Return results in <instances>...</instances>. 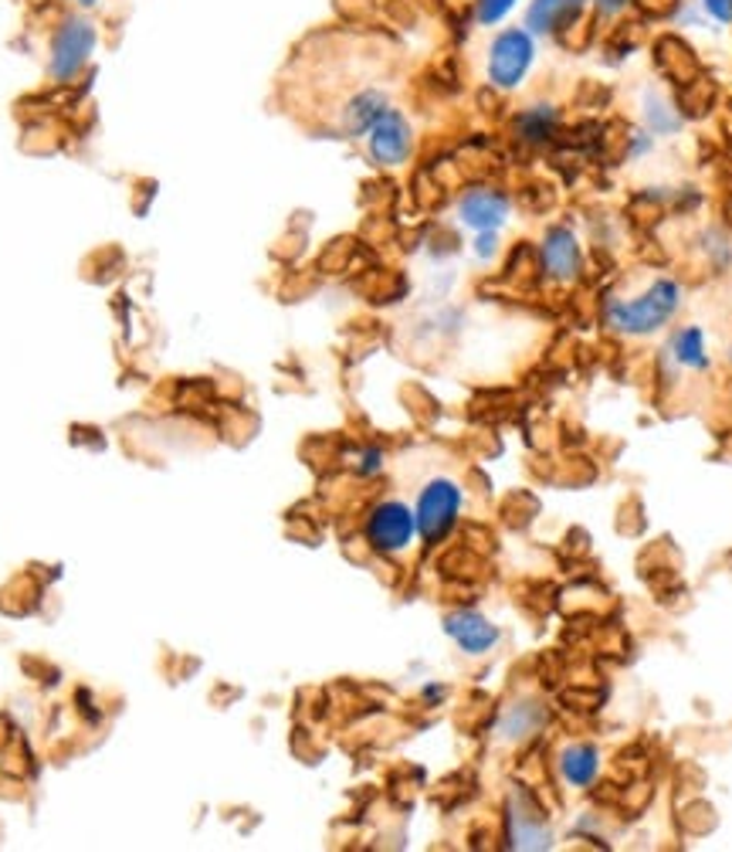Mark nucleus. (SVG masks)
<instances>
[{"label": "nucleus", "mask_w": 732, "mask_h": 852, "mask_svg": "<svg viewBox=\"0 0 732 852\" xmlns=\"http://www.w3.org/2000/svg\"><path fill=\"white\" fill-rule=\"evenodd\" d=\"M513 4L516 0H475V18H478V24H498L513 11Z\"/></svg>", "instance_id": "nucleus-19"}, {"label": "nucleus", "mask_w": 732, "mask_h": 852, "mask_svg": "<svg viewBox=\"0 0 732 852\" xmlns=\"http://www.w3.org/2000/svg\"><path fill=\"white\" fill-rule=\"evenodd\" d=\"M444 632L455 638L458 649L468 656H485L495 643H498V628L478 615V612H455L444 618Z\"/></svg>", "instance_id": "nucleus-9"}, {"label": "nucleus", "mask_w": 732, "mask_h": 852, "mask_svg": "<svg viewBox=\"0 0 732 852\" xmlns=\"http://www.w3.org/2000/svg\"><path fill=\"white\" fill-rule=\"evenodd\" d=\"M533 55H536V48H533L529 31H519V28L502 31L488 48V79H492V85L495 89H516L526 79V72L533 65Z\"/></svg>", "instance_id": "nucleus-3"}, {"label": "nucleus", "mask_w": 732, "mask_h": 852, "mask_svg": "<svg viewBox=\"0 0 732 852\" xmlns=\"http://www.w3.org/2000/svg\"><path fill=\"white\" fill-rule=\"evenodd\" d=\"M645 110H648V123L654 126V133H671V130H679V123H682L658 95H648V99H645Z\"/></svg>", "instance_id": "nucleus-18"}, {"label": "nucleus", "mask_w": 732, "mask_h": 852, "mask_svg": "<svg viewBox=\"0 0 732 852\" xmlns=\"http://www.w3.org/2000/svg\"><path fill=\"white\" fill-rule=\"evenodd\" d=\"M462 513V490L458 483H452V479H431V483L421 490V500H417V534L427 541V544H437L447 537V530L455 526Z\"/></svg>", "instance_id": "nucleus-2"}, {"label": "nucleus", "mask_w": 732, "mask_h": 852, "mask_svg": "<svg viewBox=\"0 0 732 852\" xmlns=\"http://www.w3.org/2000/svg\"><path fill=\"white\" fill-rule=\"evenodd\" d=\"M417 537V516L411 506L398 503V500H386L377 503L370 520H367V541L373 551L380 554H401L414 544Z\"/></svg>", "instance_id": "nucleus-4"}, {"label": "nucleus", "mask_w": 732, "mask_h": 852, "mask_svg": "<svg viewBox=\"0 0 732 852\" xmlns=\"http://www.w3.org/2000/svg\"><path fill=\"white\" fill-rule=\"evenodd\" d=\"M638 4V11L645 14V18H661V14H668L679 0H635Z\"/></svg>", "instance_id": "nucleus-20"}, {"label": "nucleus", "mask_w": 732, "mask_h": 852, "mask_svg": "<svg viewBox=\"0 0 732 852\" xmlns=\"http://www.w3.org/2000/svg\"><path fill=\"white\" fill-rule=\"evenodd\" d=\"M75 4H82V8H92V4H95V0H75Z\"/></svg>", "instance_id": "nucleus-24"}, {"label": "nucleus", "mask_w": 732, "mask_h": 852, "mask_svg": "<svg viewBox=\"0 0 732 852\" xmlns=\"http://www.w3.org/2000/svg\"><path fill=\"white\" fill-rule=\"evenodd\" d=\"M597 771H600V755H597L594 743H574V748H567L559 755V774L574 788L594 784Z\"/></svg>", "instance_id": "nucleus-12"}, {"label": "nucleus", "mask_w": 732, "mask_h": 852, "mask_svg": "<svg viewBox=\"0 0 732 852\" xmlns=\"http://www.w3.org/2000/svg\"><path fill=\"white\" fill-rule=\"evenodd\" d=\"M370 156L377 160L380 167H401L404 160L414 150V133L411 123L398 113V110H386L373 126H370Z\"/></svg>", "instance_id": "nucleus-6"}, {"label": "nucleus", "mask_w": 732, "mask_h": 852, "mask_svg": "<svg viewBox=\"0 0 732 852\" xmlns=\"http://www.w3.org/2000/svg\"><path fill=\"white\" fill-rule=\"evenodd\" d=\"M594 34H597V14L584 11L580 18H574L567 28L559 31V41L567 44V48H574V51H584L594 41Z\"/></svg>", "instance_id": "nucleus-17"}, {"label": "nucleus", "mask_w": 732, "mask_h": 852, "mask_svg": "<svg viewBox=\"0 0 732 852\" xmlns=\"http://www.w3.org/2000/svg\"><path fill=\"white\" fill-rule=\"evenodd\" d=\"M587 11V0H533L526 28L533 34H559L574 18Z\"/></svg>", "instance_id": "nucleus-10"}, {"label": "nucleus", "mask_w": 732, "mask_h": 852, "mask_svg": "<svg viewBox=\"0 0 732 852\" xmlns=\"http://www.w3.org/2000/svg\"><path fill=\"white\" fill-rule=\"evenodd\" d=\"M95 38L99 34H95L92 21L69 18L59 31H54V41H51V75L59 82L75 79L85 69L89 55H92Z\"/></svg>", "instance_id": "nucleus-5"}, {"label": "nucleus", "mask_w": 732, "mask_h": 852, "mask_svg": "<svg viewBox=\"0 0 732 852\" xmlns=\"http://www.w3.org/2000/svg\"><path fill=\"white\" fill-rule=\"evenodd\" d=\"M458 215L475 232H495L505 222V215H509V197L495 187H472L458 201Z\"/></svg>", "instance_id": "nucleus-8"}, {"label": "nucleus", "mask_w": 732, "mask_h": 852, "mask_svg": "<svg viewBox=\"0 0 732 852\" xmlns=\"http://www.w3.org/2000/svg\"><path fill=\"white\" fill-rule=\"evenodd\" d=\"M654 62H658V69H661L668 79H674L679 85H685V82H692V79L699 75L695 51H692L682 38H674V34H661V38L654 41Z\"/></svg>", "instance_id": "nucleus-11"}, {"label": "nucleus", "mask_w": 732, "mask_h": 852, "mask_svg": "<svg viewBox=\"0 0 732 852\" xmlns=\"http://www.w3.org/2000/svg\"><path fill=\"white\" fill-rule=\"evenodd\" d=\"M682 302V289L674 286L671 279H658L648 286V292H641L631 302L621 299H610L607 302V324L617 333H628V337H648L658 327H664L668 319L674 316Z\"/></svg>", "instance_id": "nucleus-1"}, {"label": "nucleus", "mask_w": 732, "mask_h": 852, "mask_svg": "<svg viewBox=\"0 0 732 852\" xmlns=\"http://www.w3.org/2000/svg\"><path fill=\"white\" fill-rule=\"evenodd\" d=\"M702 4H705V11H709L715 21L732 24V0H702Z\"/></svg>", "instance_id": "nucleus-21"}, {"label": "nucleus", "mask_w": 732, "mask_h": 852, "mask_svg": "<svg viewBox=\"0 0 732 852\" xmlns=\"http://www.w3.org/2000/svg\"><path fill=\"white\" fill-rule=\"evenodd\" d=\"M628 4H635V0H597V11L607 14V18H614V14H621Z\"/></svg>", "instance_id": "nucleus-22"}, {"label": "nucleus", "mask_w": 732, "mask_h": 852, "mask_svg": "<svg viewBox=\"0 0 732 852\" xmlns=\"http://www.w3.org/2000/svg\"><path fill=\"white\" fill-rule=\"evenodd\" d=\"M580 265H584V258H580L577 235L563 225H553L543 238V269L559 283H570L580 276Z\"/></svg>", "instance_id": "nucleus-7"}, {"label": "nucleus", "mask_w": 732, "mask_h": 852, "mask_svg": "<svg viewBox=\"0 0 732 852\" xmlns=\"http://www.w3.org/2000/svg\"><path fill=\"white\" fill-rule=\"evenodd\" d=\"M523 802H526V798H523ZM529 815H533L529 802L523 809H513V845L516 849H549L553 835H549L546 822L543 819L529 822Z\"/></svg>", "instance_id": "nucleus-15"}, {"label": "nucleus", "mask_w": 732, "mask_h": 852, "mask_svg": "<svg viewBox=\"0 0 732 852\" xmlns=\"http://www.w3.org/2000/svg\"><path fill=\"white\" fill-rule=\"evenodd\" d=\"M383 113H386L383 92L367 89V92H360V95L350 99V105L343 110V126H347L350 136H363V133H370V126H373Z\"/></svg>", "instance_id": "nucleus-13"}, {"label": "nucleus", "mask_w": 732, "mask_h": 852, "mask_svg": "<svg viewBox=\"0 0 732 852\" xmlns=\"http://www.w3.org/2000/svg\"><path fill=\"white\" fill-rule=\"evenodd\" d=\"M556 123H559V113L553 110L549 102H539V105H529V110H523V113L516 116V133H519L523 143L543 146V143L553 140Z\"/></svg>", "instance_id": "nucleus-14"}, {"label": "nucleus", "mask_w": 732, "mask_h": 852, "mask_svg": "<svg viewBox=\"0 0 732 852\" xmlns=\"http://www.w3.org/2000/svg\"><path fill=\"white\" fill-rule=\"evenodd\" d=\"M671 357L679 360L682 367H692V370H705L709 367V357H705V337H702V330L699 327H685V330H679L674 333V340H671Z\"/></svg>", "instance_id": "nucleus-16"}, {"label": "nucleus", "mask_w": 732, "mask_h": 852, "mask_svg": "<svg viewBox=\"0 0 732 852\" xmlns=\"http://www.w3.org/2000/svg\"><path fill=\"white\" fill-rule=\"evenodd\" d=\"M475 245H478L475 252H478L482 258H488V255H495L498 238H495V232H478V242H475Z\"/></svg>", "instance_id": "nucleus-23"}]
</instances>
